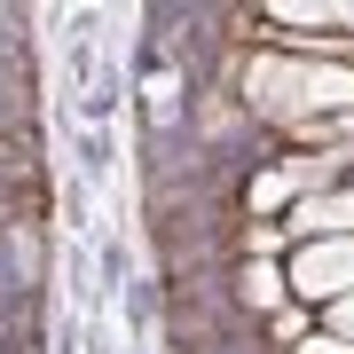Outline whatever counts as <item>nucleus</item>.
Instances as JSON below:
<instances>
[{
    "label": "nucleus",
    "mask_w": 354,
    "mask_h": 354,
    "mask_svg": "<svg viewBox=\"0 0 354 354\" xmlns=\"http://www.w3.org/2000/svg\"><path fill=\"white\" fill-rule=\"evenodd\" d=\"M134 276H142L134 244L118 236V228H102V236H95V299H118V291H127Z\"/></svg>",
    "instance_id": "2"
},
{
    "label": "nucleus",
    "mask_w": 354,
    "mask_h": 354,
    "mask_svg": "<svg viewBox=\"0 0 354 354\" xmlns=\"http://www.w3.org/2000/svg\"><path fill=\"white\" fill-rule=\"evenodd\" d=\"M87 197H95V189H87L79 174L55 181V213H64V228H87V221H95V213H87Z\"/></svg>",
    "instance_id": "4"
},
{
    "label": "nucleus",
    "mask_w": 354,
    "mask_h": 354,
    "mask_svg": "<svg viewBox=\"0 0 354 354\" xmlns=\"http://www.w3.org/2000/svg\"><path fill=\"white\" fill-rule=\"evenodd\" d=\"M127 95H134V79L102 64V71H95V87H87V95L71 102V127H111V118H118V102H127Z\"/></svg>",
    "instance_id": "3"
},
{
    "label": "nucleus",
    "mask_w": 354,
    "mask_h": 354,
    "mask_svg": "<svg viewBox=\"0 0 354 354\" xmlns=\"http://www.w3.org/2000/svg\"><path fill=\"white\" fill-rule=\"evenodd\" d=\"M330 339L354 346V291H339V299H330Z\"/></svg>",
    "instance_id": "5"
},
{
    "label": "nucleus",
    "mask_w": 354,
    "mask_h": 354,
    "mask_svg": "<svg viewBox=\"0 0 354 354\" xmlns=\"http://www.w3.org/2000/svg\"><path fill=\"white\" fill-rule=\"evenodd\" d=\"M71 174L87 181V189H102V181L118 174V134L111 127H71Z\"/></svg>",
    "instance_id": "1"
}]
</instances>
